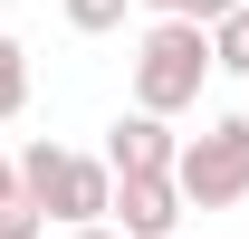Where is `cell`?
<instances>
[{"instance_id":"ba28073f","label":"cell","mask_w":249,"mask_h":239,"mask_svg":"<svg viewBox=\"0 0 249 239\" xmlns=\"http://www.w3.org/2000/svg\"><path fill=\"white\" fill-rule=\"evenodd\" d=\"M124 10H134V0H67V29L106 38V29H124Z\"/></svg>"},{"instance_id":"5b68a950","label":"cell","mask_w":249,"mask_h":239,"mask_svg":"<svg viewBox=\"0 0 249 239\" xmlns=\"http://www.w3.org/2000/svg\"><path fill=\"white\" fill-rule=\"evenodd\" d=\"M173 220H182V182H115V230L124 239H173Z\"/></svg>"},{"instance_id":"7c38bea8","label":"cell","mask_w":249,"mask_h":239,"mask_svg":"<svg viewBox=\"0 0 249 239\" xmlns=\"http://www.w3.org/2000/svg\"><path fill=\"white\" fill-rule=\"evenodd\" d=\"M144 10H163V19H182V0H144Z\"/></svg>"},{"instance_id":"30bf717a","label":"cell","mask_w":249,"mask_h":239,"mask_svg":"<svg viewBox=\"0 0 249 239\" xmlns=\"http://www.w3.org/2000/svg\"><path fill=\"white\" fill-rule=\"evenodd\" d=\"M230 10H249V0H182V19H192V29H220Z\"/></svg>"},{"instance_id":"52a82bcc","label":"cell","mask_w":249,"mask_h":239,"mask_svg":"<svg viewBox=\"0 0 249 239\" xmlns=\"http://www.w3.org/2000/svg\"><path fill=\"white\" fill-rule=\"evenodd\" d=\"M211 67L220 77H249V10H230V19L211 29Z\"/></svg>"},{"instance_id":"8fae6325","label":"cell","mask_w":249,"mask_h":239,"mask_svg":"<svg viewBox=\"0 0 249 239\" xmlns=\"http://www.w3.org/2000/svg\"><path fill=\"white\" fill-rule=\"evenodd\" d=\"M0 201H19V163H10V153H0Z\"/></svg>"},{"instance_id":"4fadbf2b","label":"cell","mask_w":249,"mask_h":239,"mask_svg":"<svg viewBox=\"0 0 249 239\" xmlns=\"http://www.w3.org/2000/svg\"><path fill=\"white\" fill-rule=\"evenodd\" d=\"M67 239H124V230H67Z\"/></svg>"},{"instance_id":"9c48e42d","label":"cell","mask_w":249,"mask_h":239,"mask_svg":"<svg viewBox=\"0 0 249 239\" xmlns=\"http://www.w3.org/2000/svg\"><path fill=\"white\" fill-rule=\"evenodd\" d=\"M48 230V210L29 201V191H19V201H0V239H38Z\"/></svg>"},{"instance_id":"277c9868","label":"cell","mask_w":249,"mask_h":239,"mask_svg":"<svg viewBox=\"0 0 249 239\" xmlns=\"http://www.w3.org/2000/svg\"><path fill=\"white\" fill-rule=\"evenodd\" d=\"M106 172H115V182H163V172H182L173 124H163V115H115V134H106Z\"/></svg>"},{"instance_id":"3957f363","label":"cell","mask_w":249,"mask_h":239,"mask_svg":"<svg viewBox=\"0 0 249 239\" xmlns=\"http://www.w3.org/2000/svg\"><path fill=\"white\" fill-rule=\"evenodd\" d=\"M182 201L192 210H230V201H249V115H220L201 144H182Z\"/></svg>"},{"instance_id":"7a4b0ae2","label":"cell","mask_w":249,"mask_h":239,"mask_svg":"<svg viewBox=\"0 0 249 239\" xmlns=\"http://www.w3.org/2000/svg\"><path fill=\"white\" fill-rule=\"evenodd\" d=\"M19 191H29L48 220H67V230H106V210H115V172H106L96 153H58V144L19 153Z\"/></svg>"},{"instance_id":"6da1fadb","label":"cell","mask_w":249,"mask_h":239,"mask_svg":"<svg viewBox=\"0 0 249 239\" xmlns=\"http://www.w3.org/2000/svg\"><path fill=\"white\" fill-rule=\"evenodd\" d=\"M201 77H211V29L154 19L144 48H134V115H182V105H201Z\"/></svg>"},{"instance_id":"8992f818","label":"cell","mask_w":249,"mask_h":239,"mask_svg":"<svg viewBox=\"0 0 249 239\" xmlns=\"http://www.w3.org/2000/svg\"><path fill=\"white\" fill-rule=\"evenodd\" d=\"M19 105H29V48H19V38L0 29V124L19 115Z\"/></svg>"}]
</instances>
